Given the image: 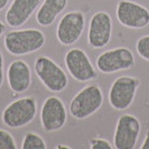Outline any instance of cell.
<instances>
[{"instance_id":"2","label":"cell","mask_w":149,"mask_h":149,"mask_svg":"<svg viewBox=\"0 0 149 149\" xmlns=\"http://www.w3.org/2000/svg\"><path fill=\"white\" fill-rule=\"evenodd\" d=\"M103 103V93L99 85L91 84L76 93L70 103V114L76 120H84L92 116Z\"/></svg>"},{"instance_id":"9","label":"cell","mask_w":149,"mask_h":149,"mask_svg":"<svg viewBox=\"0 0 149 149\" xmlns=\"http://www.w3.org/2000/svg\"><path fill=\"white\" fill-rule=\"evenodd\" d=\"M67 112L65 104L57 97H48L44 101L40 110V121L45 131H58L65 126Z\"/></svg>"},{"instance_id":"12","label":"cell","mask_w":149,"mask_h":149,"mask_svg":"<svg viewBox=\"0 0 149 149\" xmlns=\"http://www.w3.org/2000/svg\"><path fill=\"white\" fill-rule=\"evenodd\" d=\"M112 36V18L105 11H97L92 16L89 25L88 44L94 48H103L110 43Z\"/></svg>"},{"instance_id":"11","label":"cell","mask_w":149,"mask_h":149,"mask_svg":"<svg viewBox=\"0 0 149 149\" xmlns=\"http://www.w3.org/2000/svg\"><path fill=\"white\" fill-rule=\"evenodd\" d=\"M65 65L71 76L79 82H89L97 77L89 56L81 48H72L65 55Z\"/></svg>"},{"instance_id":"13","label":"cell","mask_w":149,"mask_h":149,"mask_svg":"<svg viewBox=\"0 0 149 149\" xmlns=\"http://www.w3.org/2000/svg\"><path fill=\"white\" fill-rule=\"evenodd\" d=\"M7 81L9 89L14 93L20 94L26 92L31 85V71L29 65L22 60L11 62L7 70Z\"/></svg>"},{"instance_id":"20","label":"cell","mask_w":149,"mask_h":149,"mask_svg":"<svg viewBox=\"0 0 149 149\" xmlns=\"http://www.w3.org/2000/svg\"><path fill=\"white\" fill-rule=\"evenodd\" d=\"M3 83V56L0 52V88Z\"/></svg>"},{"instance_id":"1","label":"cell","mask_w":149,"mask_h":149,"mask_svg":"<svg viewBox=\"0 0 149 149\" xmlns=\"http://www.w3.org/2000/svg\"><path fill=\"white\" fill-rule=\"evenodd\" d=\"M46 38L42 30L36 28L11 30L3 39L5 48L9 54L22 56L39 51L45 45Z\"/></svg>"},{"instance_id":"15","label":"cell","mask_w":149,"mask_h":149,"mask_svg":"<svg viewBox=\"0 0 149 149\" xmlns=\"http://www.w3.org/2000/svg\"><path fill=\"white\" fill-rule=\"evenodd\" d=\"M66 6L67 0H44L36 13V22L43 27L51 26Z\"/></svg>"},{"instance_id":"19","label":"cell","mask_w":149,"mask_h":149,"mask_svg":"<svg viewBox=\"0 0 149 149\" xmlns=\"http://www.w3.org/2000/svg\"><path fill=\"white\" fill-rule=\"evenodd\" d=\"M90 148L91 149H112V146L110 142L104 139H100V138H95L92 139L90 141Z\"/></svg>"},{"instance_id":"21","label":"cell","mask_w":149,"mask_h":149,"mask_svg":"<svg viewBox=\"0 0 149 149\" xmlns=\"http://www.w3.org/2000/svg\"><path fill=\"white\" fill-rule=\"evenodd\" d=\"M141 149H149V130L146 134V137H145V140L141 143Z\"/></svg>"},{"instance_id":"16","label":"cell","mask_w":149,"mask_h":149,"mask_svg":"<svg viewBox=\"0 0 149 149\" xmlns=\"http://www.w3.org/2000/svg\"><path fill=\"white\" fill-rule=\"evenodd\" d=\"M22 149H45L46 142L44 139L35 132H28L25 134L22 142Z\"/></svg>"},{"instance_id":"14","label":"cell","mask_w":149,"mask_h":149,"mask_svg":"<svg viewBox=\"0 0 149 149\" xmlns=\"http://www.w3.org/2000/svg\"><path fill=\"white\" fill-rule=\"evenodd\" d=\"M40 3L39 0H14L6 13L8 26L17 28L28 22Z\"/></svg>"},{"instance_id":"6","label":"cell","mask_w":149,"mask_h":149,"mask_svg":"<svg viewBox=\"0 0 149 149\" xmlns=\"http://www.w3.org/2000/svg\"><path fill=\"white\" fill-rule=\"evenodd\" d=\"M134 65V55L127 47H117L99 55L97 67L101 73L111 74L130 70Z\"/></svg>"},{"instance_id":"4","label":"cell","mask_w":149,"mask_h":149,"mask_svg":"<svg viewBox=\"0 0 149 149\" xmlns=\"http://www.w3.org/2000/svg\"><path fill=\"white\" fill-rule=\"evenodd\" d=\"M36 113V100L31 97H26L9 103L2 112L1 120L8 128H22L35 119Z\"/></svg>"},{"instance_id":"24","label":"cell","mask_w":149,"mask_h":149,"mask_svg":"<svg viewBox=\"0 0 149 149\" xmlns=\"http://www.w3.org/2000/svg\"><path fill=\"white\" fill-rule=\"evenodd\" d=\"M56 148H58V149H61V148H66V149H70V147H67V146H62V145H57V146H56Z\"/></svg>"},{"instance_id":"8","label":"cell","mask_w":149,"mask_h":149,"mask_svg":"<svg viewBox=\"0 0 149 149\" xmlns=\"http://www.w3.org/2000/svg\"><path fill=\"white\" fill-rule=\"evenodd\" d=\"M141 125L140 121L132 114H122L119 117L114 137L113 148L117 149H134L140 134Z\"/></svg>"},{"instance_id":"5","label":"cell","mask_w":149,"mask_h":149,"mask_svg":"<svg viewBox=\"0 0 149 149\" xmlns=\"http://www.w3.org/2000/svg\"><path fill=\"white\" fill-rule=\"evenodd\" d=\"M140 81L134 76H120L116 79L109 90V103L118 111L127 110L132 104Z\"/></svg>"},{"instance_id":"3","label":"cell","mask_w":149,"mask_h":149,"mask_svg":"<svg viewBox=\"0 0 149 149\" xmlns=\"http://www.w3.org/2000/svg\"><path fill=\"white\" fill-rule=\"evenodd\" d=\"M34 70L40 82L54 93L64 91L68 84V77L64 70L47 56H39L34 63Z\"/></svg>"},{"instance_id":"23","label":"cell","mask_w":149,"mask_h":149,"mask_svg":"<svg viewBox=\"0 0 149 149\" xmlns=\"http://www.w3.org/2000/svg\"><path fill=\"white\" fill-rule=\"evenodd\" d=\"M5 30H6V26L2 24V22H0V37L3 35V33H5Z\"/></svg>"},{"instance_id":"7","label":"cell","mask_w":149,"mask_h":149,"mask_svg":"<svg viewBox=\"0 0 149 149\" xmlns=\"http://www.w3.org/2000/svg\"><path fill=\"white\" fill-rule=\"evenodd\" d=\"M116 16L122 26L130 29H142L149 25V10L134 1L120 0Z\"/></svg>"},{"instance_id":"10","label":"cell","mask_w":149,"mask_h":149,"mask_svg":"<svg viewBox=\"0 0 149 149\" xmlns=\"http://www.w3.org/2000/svg\"><path fill=\"white\" fill-rule=\"evenodd\" d=\"M85 27V17L81 11H70L61 18L56 29L57 40L64 46L76 43Z\"/></svg>"},{"instance_id":"18","label":"cell","mask_w":149,"mask_h":149,"mask_svg":"<svg viewBox=\"0 0 149 149\" xmlns=\"http://www.w3.org/2000/svg\"><path fill=\"white\" fill-rule=\"evenodd\" d=\"M17 145L10 132L0 129V149H16Z\"/></svg>"},{"instance_id":"22","label":"cell","mask_w":149,"mask_h":149,"mask_svg":"<svg viewBox=\"0 0 149 149\" xmlns=\"http://www.w3.org/2000/svg\"><path fill=\"white\" fill-rule=\"evenodd\" d=\"M8 2H9V0H0V11L7 7Z\"/></svg>"},{"instance_id":"17","label":"cell","mask_w":149,"mask_h":149,"mask_svg":"<svg viewBox=\"0 0 149 149\" xmlns=\"http://www.w3.org/2000/svg\"><path fill=\"white\" fill-rule=\"evenodd\" d=\"M136 49L140 57L149 62V35L142 36L137 40Z\"/></svg>"}]
</instances>
